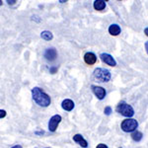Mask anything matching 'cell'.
<instances>
[{"instance_id":"obj_1","label":"cell","mask_w":148,"mask_h":148,"mask_svg":"<svg viewBox=\"0 0 148 148\" xmlns=\"http://www.w3.org/2000/svg\"><path fill=\"white\" fill-rule=\"evenodd\" d=\"M31 92H32L33 100H34L39 106L47 108V107H49V105H51V97H49L42 89H40L39 87H34Z\"/></svg>"},{"instance_id":"obj_2","label":"cell","mask_w":148,"mask_h":148,"mask_svg":"<svg viewBox=\"0 0 148 148\" xmlns=\"http://www.w3.org/2000/svg\"><path fill=\"white\" fill-rule=\"evenodd\" d=\"M116 112L120 113L121 116H126V118H131L134 114V110L130 105L126 104L125 102H121L116 106Z\"/></svg>"},{"instance_id":"obj_3","label":"cell","mask_w":148,"mask_h":148,"mask_svg":"<svg viewBox=\"0 0 148 148\" xmlns=\"http://www.w3.org/2000/svg\"><path fill=\"white\" fill-rule=\"evenodd\" d=\"M94 77L99 82H109L112 78V74L108 69L96 68L94 70Z\"/></svg>"},{"instance_id":"obj_4","label":"cell","mask_w":148,"mask_h":148,"mask_svg":"<svg viewBox=\"0 0 148 148\" xmlns=\"http://www.w3.org/2000/svg\"><path fill=\"white\" fill-rule=\"evenodd\" d=\"M137 126H138V123L136 120L127 118L121 121V128L125 132H133L137 128Z\"/></svg>"},{"instance_id":"obj_5","label":"cell","mask_w":148,"mask_h":148,"mask_svg":"<svg viewBox=\"0 0 148 148\" xmlns=\"http://www.w3.org/2000/svg\"><path fill=\"white\" fill-rule=\"evenodd\" d=\"M61 120H62V118H61V116H59V114H54V116H52L49 121V131L54 132V131L57 130V126H58V125L60 123Z\"/></svg>"},{"instance_id":"obj_6","label":"cell","mask_w":148,"mask_h":148,"mask_svg":"<svg viewBox=\"0 0 148 148\" xmlns=\"http://www.w3.org/2000/svg\"><path fill=\"white\" fill-rule=\"evenodd\" d=\"M91 88H92L93 93L95 94V96H96L99 100H103L105 97H106V90H105L103 87H101V86L92 85Z\"/></svg>"},{"instance_id":"obj_7","label":"cell","mask_w":148,"mask_h":148,"mask_svg":"<svg viewBox=\"0 0 148 148\" xmlns=\"http://www.w3.org/2000/svg\"><path fill=\"white\" fill-rule=\"evenodd\" d=\"M100 58H101V60L103 62H105L106 64H108L110 66H116V61L114 60V58L113 56H111V54L109 53H101V56H100Z\"/></svg>"},{"instance_id":"obj_8","label":"cell","mask_w":148,"mask_h":148,"mask_svg":"<svg viewBox=\"0 0 148 148\" xmlns=\"http://www.w3.org/2000/svg\"><path fill=\"white\" fill-rule=\"evenodd\" d=\"M45 57H46V59L49 61H53L54 59L56 58L57 56V51L56 49H53V47H51V49H47L46 51H45Z\"/></svg>"},{"instance_id":"obj_9","label":"cell","mask_w":148,"mask_h":148,"mask_svg":"<svg viewBox=\"0 0 148 148\" xmlns=\"http://www.w3.org/2000/svg\"><path fill=\"white\" fill-rule=\"evenodd\" d=\"M84 61L88 65H93L97 62V56L93 52H86L84 56Z\"/></svg>"},{"instance_id":"obj_10","label":"cell","mask_w":148,"mask_h":148,"mask_svg":"<svg viewBox=\"0 0 148 148\" xmlns=\"http://www.w3.org/2000/svg\"><path fill=\"white\" fill-rule=\"evenodd\" d=\"M61 107H62V109L64 110V111L70 112L74 109L75 105H74V102L72 101V100L65 99V100H63L62 103H61Z\"/></svg>"},{"instance_id":"obj_11","label":"cell","mask_w":148,"mask_h":148,"mask_svg":"<svg viewBox=\"0 0 148 148\" xmlns=\"http://www.w3.org/2000/svg\"><path fill=\"white\" fill-rule=\"evenodd\" d=\"M73 140L75 141L76 143H78V144L80 145L81 147H83V148H87L88 147V142L85 140V138L82 136L81 134H79V133H77V134H75L73 136Z\"/></svg>"},{"instance_id":"obj_12","label":"cell","mask_w":148,"mask_h":148,"mask_svg":"<svg viewBox=\"0 0 148 148\" xmlns=\"http://www.w3.org/2000/svg\"><path fill=\"white\" fill-rule=\"evenodd\" d=\"M121 27L119 25H116V24H112L109 27V33L112 36H119L121 34Z\"/></svg>"},{"instance_id":"obj_13","label":"cell","mask_w":148,"mask_h":148,"mask_svg":"<svg viewBox=\"0 0 148 148\" xmlns=\"http://www.w3.org/2000/svg\"><path fill=\"white\" fill-rule=\"evenodd\" d=\"M94 9L97 11H102L106 8V2L105 0H95L94 1Z\"/></svg>"},{"instance_id":"obj_14","label":"cell","mask_w":148,"mask_h":148,"mask_svg":"<svg viewBox=\"0 0 148 148\" xmlns=\"http://www.w3.org/2000/svg\"><path fill=\"white\" fill-rule=\"evenodd\" d=\"M131 138H132L134 141H136V142H138V141H140V140L142 139L143 138V134H142V132H140V131H133L132 133H131Z\"/></svg>"},{"instance_id":"obj_15","label":"cell","mask_w":148,"mask_h":148,"mask_svg":"<svg viewBox=\"0 0 148 148\" xmlns=\"http://www.w3.org/2000/svg\"><path fill=\"white\" fill-rule=\"evenodd\" d=\"M40 38L45 40H51L53 36H52V34L49 31H44V32H42V34H40Z\"/></svg>"},{"instance_id":"obj_16","label":"cell","mask_w":148,"mask_h":148,"mask_svg":"<svg viewBox=\"0 0 148 148\" xmlns=\"http://www.w3.org/2000/svg\"><path fill=\"white\" fill-rule=\"evenodd\" d=\"M112 112H113V110H112V108L110 106L106 107V108H105V110H104V113H105V114H106V116H110V114H112Z\"/></svg>"},{"instance_id":"obj_17","label":"cell","mask_w":148,"mask_h":148,"mask_svg":"<svg viewBox=\"0 0 148 148\" xmlns=\"http://www.w3.org/2000/svg\"><path fill=\"white\" fill-rule=\"evenodd\" d=\"M5 116H6V111H4V110H0V119L5 118Z\"/></svg>"},{"instance_id":"obj_18","label":"cell","mask_w":148,"mask_h":148,"mask_svg":"<svg viewBox=\"0 0 148 148\" xmlns=\"http://www.w3.org/2000/svg\"><path fill=\"white\" fill-rule=\"evenodd\" d=\"M49 72H51V74H54L57 72V68L56 67H51L49 68Z\"/></svg>"},{"instance_id":"obj_19","label":"cell","mask_w":148,"mask_h":148,"mask_svg":"<svg viewBox=\"0 0 148 148\" xmlns=\"http://www.w3.org/2000/svg\"><path fill=\"white\" fill-rule=\"evenodd\" d=\"M96 148H109L108 146H107L106 144H104V143H100V144L97 145Z\"/></svg>"},{"instance_id":"obj_20","label":"cell","mask_w":148,"mask_h":148,"mask_svg":"<svg viewBox=\"0 0 148 148\" xmlns=\"http://www.w3.org/2000/svg\"><path fill=\"white\" fill-rule=\"evenodd\" d=\"M7 1V3L9 4V5H14V4L17 2V0H6Z\"/></svg>"},{"instance_id":"obj_21","label":"cell","mask_w":148,"mask_h":148,"mask_svg":"<svg viewBox=\"0 0 148 148\" xmlns=\"http://www.w3.org/2000/svg\"><path fill=\"white\" fill-rule=\"evenodd\" d=\"M32 19H33V20H36L37 22H40V19H39V17H38V16H33Z\"/></svg>"},{"instance_id":"obj_22","label":"cell","mask_w":148,"mask_h":148,"mask_svg":"<svg viewBox=\"0 0 148 148\" xmlns=\"http://www.w3.org/2000/svg\"><path fill=\"white\" fill-rule=\"evenodd\" d=\"M11 148H23L21 145H19V144H17V145H14V146H12Z\"/></svg>"},{"instance_id":"obj_23","label":"cell","mask_w":148,"mask_h":148,"mask_svg":"<svg viewBox=\"0 0 148 148\" xmlns=\"http://www.w3.org/2000/svg\"><path fill=\"white\" fill-rule=\"evenodd\" d=\"M144 34H145V35H146V36H147V37H148V27L144 29Z\"/></svg>"},{"instance_id":"obj_24","label":"cell","mask_w":148,"mask_h":148,"mask_svg":"<svg viewBox=\"0 0 148 148\" xmlns=\"http://www.w3.org/2000/svg\"><path fill=\"white\" fill-rule=\"evenodd\" d=\"M145 49H146V52L148 53V42H145Z\"/></svg>"},{"instance_id":"obj_25","label":"cell","mask_w":148,"mask_h":148,"mask_svg":"<svg viewBox=\"0 0 148 148\" xmlns=\"http://www.w3.org/2000/svg\"><path fill=\"white\" fill-rule=\"evenodd\" d=\"M68 0H58L59 3H65V2H67Z\"/></svg>"},{"instance_id":"obj_26","label":"cell","mask_w":148,"mask_h":148,"mask_svg":"<svg viewBox=\"0 0 148 148\" xmlns=\"http://www.w3.org/2000/svg\"><path fill=\"white\" fill-rule=\"evenodd\" d=\"M36 134H44V131H37V132H36Z\"/></svg>"},{"instance_id":"obj_27","label":"cell","mask_w":148,"mask_h":148,"mask_svg":"<svg viewBox=\"0 0 148 148\" xmlns=\"http://www.w3.org/2000/svg\"><path fill=\"white\" fill-rule=\"evenodd\" d=\"M105 1H109V0H105Z\"/></svg>"},{"instance_id":"obj_28","label":"cell","mask_w":148,"mask_h":148,"mask_svg":"<svg viewBox=\"0 0 148 148\" xmlns=\"http://www.w3.org/2000/svg\"><path fill=\"white\" fill-rule=\"evenodd\" d=\"M47 148H51V147H47Z\"/></svg>"},{"instance_id":"obj_29","label":"cell","mask_w":148,"mask_h":148,"mask_svg":"<svg viewBox=\"0 0 148 148\" xmlns=\"http://www.w3.org/2000/svg\"><path fill=\"white\" fill-rule=\"evenodd\" d=\"M119 1H121V0H119Z\"/></svg>"}]
</instances>
